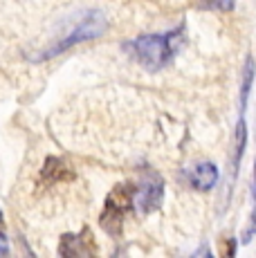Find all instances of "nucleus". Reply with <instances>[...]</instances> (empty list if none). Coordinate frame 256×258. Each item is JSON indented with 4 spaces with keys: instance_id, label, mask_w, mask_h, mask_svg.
Masks as SVG:
<instances>
[{
    "instance_id": "obj_1",
    "label": "nucleus",
    "mask_w": 256,
    "mask_h": 258,
    "mask_svg": "<svg viewBox=\"0 0 256 258\" xmlns=\"http://www.w3.org/2000/svg\"><path fill=\"white\" fill-rule=\"evenodd\" d=\"M106 32H108V18L101 9H79V12L70 14V16H66L58 23L56 32L52 34L50 45L45 47V52L41 56V63L56 58L58 54L68 52L79 43L101 38Z\"/></svg>"
},
{
    "instance_id": "obj_2",
    "label": "nucleus",
    "mask_w": 256,
    "mask_h": 258,
    "mask_svg": "<svg viewBox=\"0 0 256 258\" xmlns=\"http://www.w3.org/2000/svg\"><path fill=\"white\" fill-rule=\"evenodd\" d=\"M182 45H184V27L180 25V27L171 29V32L137 36L135 41H128L124 49L133 56V61H137L144 70L157 72L173 61Z\"/></svg>"
},
{
    "instance_id": "obj_3",
    "label": "nucleus",
    "mask_w": 256,
    "mask_h": 258,
    "mask_svg": "<svg viewBox=\"0 0 256 258\" xmlns=\"http://www.w3.org/2000/svg\"><path fill=\"white\" fill-rule=\"evenodd\" d=\"M135 188H137L135 182H121V184H117L108 193L99 222L110 236L121 234L126 216L135 209Z\"/></svg>"
},
{
    "instance_id": "obj_4",
    "label": "nucleus",
    "mask_w": 256,
    "mask_h": 258,
    "mask_svg": "<svg viewBox=\"0 0 256 258\" xmlns=\"http://www.w3.org/2000/svg\"><path fill=\"white\" fill-rule=\"evenodd\" d=\"M252 81H254V61L252 56L245 58L243 72H240V115H238V123H236V135H234V173L238 171V164L243 160L245 153V144H247V123H245V108H247V99H249V90H252Z\"/></svg>"
},
{
    "instance_id": "obj_5",
    "label": "nucleus",
    "mask_w": 256,
    "mask_h": 258,
    "mask_svg": "<svg viewBox=\"0 0 256 258\" xmlns=\"http://www.w3.org/2000/svg\"><path fill=\"white\" fill-rule=\"evenodd\" d=\"M162 200H164V182L151 173L135 188V209L142 213H153L160 209Z\"/></svg>"
},
{
    "instance_id": "obj_6",
    "label": "nucleus",
    "mask_w": 256,
    "mask_h": 258,
    "mask_svg": "<svg viewBox=\"0 0 256 258\" xmlns=\"http://www.w3.org/2000/svg\"><path fill=\"white\" fill-rule=\"evenodd\" d=\"M218 177H220L218 166L211 164V162H198L186 173V180L196 191H211L216 186V182H218Z\"/></svg>"
},
{
    "instance_id": "obj_7",
    "label": "nucleus",
    "mask_w": 256,
    "mask_h": 258,
    "mask_svg": "<svg viewBox=\"0 0 256 258\" xmlns=\"http://www.w3.org/2000/svg\"><path fill=\"white\" fill-rule=\"evenodd\" d=\"M61 251L63 256H88V254H95V245H92V238L90 231L83 229L81 234L75 236H66L61 240Z\"/></svg>"
},
{
    "instance_id": "obj_8",
    "label": "nucleus",
    "mask_w": 256,
    "mask_h": 258,
    "mask_svg": "<svg viewBox=\"0 0 256 258\" xmlns=\"http://www.w3.org/2000/svg\"><path fill=\"white\" fill-rule=\"evenodd\" d=\"M236 0H205L207 9H216V12H231Z\"/></svg>"
},
{
    "instance_id": "obj_9",
    "label": "nucleus",
    "mask_w": 256,
    "mask_h": 258,
    "mask_svg": "<svg viewBox=\"0 0 256 258\" xmlns=\"http://www.w3.org/2000/svg\"><path fill=\"white\" fill-rule=\"evenodd\" d=\"M254 198H256V173H254ZM256 236V205H254V211L249 216V225H247V231L243 234V242H249L252 238Z\"/></svg>"
},
{
    "instance_id": "obj_10",
    "label": "nucleus",
    "mask_w": 256,
    "mask_h": 258,
    "mask_svg": "<svg viewBox=\"0 0 256 258\" xmlns=\"http://www.w3.org/2000/svg\"><path fill=\"white\" fill-rule=\"evenodd\" d=\"M9 254V247H7V242H5V238L0 236V256H7Z\"/></svg>"
},
{
    "instance_id": "obj_11",
    "label": "nucleus",
    "mask_w": 256,
    "mask_h": 258,
    "mask_svg": "<svg viewBox=\"0 0 256 258\" xmlns=\"http://www.w3.org/2000/svg\"><path fill=\"white\" fill-rule=\"evenodd\" d=\"M0 222H3V211H0Z\"/></svg>"
}]
</instances>
